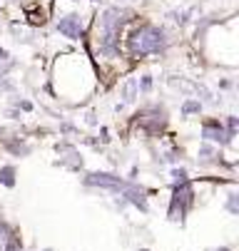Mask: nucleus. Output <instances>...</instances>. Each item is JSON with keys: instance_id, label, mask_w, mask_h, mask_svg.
Here are the masks:
<instances>
[{"instance_id": "nucleus-29", "label": "nucleus", "mask_w": 239, "mask_h": 251, "mask_svg": "<svg viewBox=\"0 0 239 251\" xmlns=\"http://www.w3.org/2000/svg\"><path fill=\"white\" fill-rule=\"evenodd\" d=\"M137 251H152V249H145V246H140V249H137Z\"/></svg>"}, {"instance_id": "nucleus-10", "label": "nucleus", "mask_w": 239, "mask_h": 251, "mask_svg": "<svg viewBox=\"0 0 239 251\" xmlns=\"http://www.w3.org/2000/svg\"><path fill=\"white\" fill-rule=\"evenodd\" d=\"M120 102L122 104H134L140 97V90H137V77L134 75H125V80L120 82Z\"/></svg>"}, {"instance_id": "nucleus-17", "label": "nucleus", "mask_w": 239, "mask_h": 251, "mask_svg": "<svg viewBox=\"0 0 239 251\" xmlns=\"http://www.w3.org/2000/svg\"><path fill=\"white\" fill-rule=\"evenodd\" d=\"M0 251H23V236H20L18 229H15L8 239L0 241Z\"/></svg>"}, {"instance_id": "nucleus-4", "label": "nucleus", "mask_w": 239, "mask_h": 251, "mask_svg": "<svg viewBox=\"0 0 239 251\" xmlns=\"http://www.w3.org/2000/svg\"><path fill=\"white\" fill-rule=\"evenodd\" d=\"M194 206H197V201H194L192 179H189L187 184L169 187V199H167V209H164V217H167L169 224H180L182 226Z\"/></svg>"}, {"instance_id": "nucleus-26", "label": "nucleus", "mask_w": 239, "mask_h": 251, "mask_svg": "<svg viewBox=\"0 0 239 251\" xmlns=\"http://www.w3.org/2000/svg\"><path fill=\"white\" fill-rule=\"evenodd\" d=\"M217 85H219V90H232V87H234V82H232L229 77H222Z\"/></svg>"}, {"instance_id": "nucleus-12", "label": "nucleus", "mask_w": 239, "mask_h": 251, "mask_svg": "<svg viewBox=\"0 0 239 251\" xmlns=\"http://www.w3.org/2000/svg\"><path fill=\"white\" fill-rule=\"evenodd\" d=\"M167 176H169V187H180V184H187L189 182V169L185 167V164H177V167H169V172H167Z\"/></svg>"}, {"instance_id": "nucleus-21", "label": "nucleus", "mask_w": 239, "mask_h": 251, "mask_svg": "<svg viewBox=\"0 0 239 251\" xmlns=\"http://www.w3.org/2000/svg\"><path fill=\"white\" fill-rule=\"evenodd\" d=\"M57 132H60V137H82V134H80V127L73 125L70 120H62L60 127H57Z\"/></svg>"}, {"instance_id": "nucleus-8", "label": "nucleus", "mask_w": 239, "mask_h": 251, "mask_svg": "<svg viewBox=\"0 0 239 251\" xmlns=\"http://www.w3.org/2000/svg\"><path fill=\"white\" fill-rule=\"evenodd\" d=\"M0 150L8 152L10 157H30L32 154V145L27 142V137L23 134H10L0 139Z\"/></svg>"}, {"instance_id": "nucleus-11", "label": "nucleus", "mask_w": 239, "mask_h": 251, "mask_svg": "<svg viewBox=\"0 0 239 251\" xmlns=\"http://www.w3.org/2000/svg\"><path fill=\"white\" fill-rule=\"evenodd\" d=\"M202 110H204V104H202L197 97H185L182 104H180V117H182V120L202 117Z\"/></svg>"}, {"instance_id": "nucleus-5", "label": "nucleus", "mask_w": 239, "mask_h": 251, "mask_svg": "<svg viewBox=\"0 0 239 251\" xmlns=\"http://www.w3.org/2000/svg\"><path fill=\"white\" fill-rule=\"evenodd\" d=\"M80 182H82L85 189H97V192L117 197L122 192V187L127 184V179L120 172H102V169H97V172H85Z\"/></svg>"}, {"instance_id": "nucleus-19", "label": "nucleus", "mask_w": 239, "mask_h": 251, "mask_svg": "<svg viewBox=\"0 0 239 251\" xmlns=\"http://www.w3.org/2000/svg\"><path fill=\"white\" fill-rule=\"evenodd\" d=\"M10 104L15 107V110L25 112V115H32V112H35V102H30L27 97H13V100H10Z\"/></svg>"}, {"instance_id": "nucleus-27", "label": "nucleus", "mask_w": 239, "mask_h": 251, "mask_svg": "<svg viewBox=\"0 0 239 251\" xmlns=\"http://www.w3.org/2000/svg\"><path fill=\"white\" fill-rule=\"evenodd\" d=\"M210 251H234L232 246H214V249H210Z\"/></svg>"}, {"instance_id": "nucleus-7", "label": "nucleus", "mask_w": 239, "mask_h": 251, "mask_svg": "<svg viewBox=\"0 0 239 251\" xmlns=\"http://www.w3.org/2000/svg\"><path fill=\"white\" fill-rule=\"evenodd\" d=\"M55 152H57V157H60L55 164H60V167H65V169H70V172H80V169L85 167L82 154H80V150L73 145V142H67V139L55 142Z\"/></svg>"}, {"instance_id": "nucleus-6", "label": "nucleus", "mask_w": 239, "mask_h": 251, "mask_svg": "<svg viewBox=\"0 0 239 251\" xmlns=\"http://www.w3.org/2000/svg\"><path fill=\"white\" fill-rule=\"evenodd\" d=\"M199 137L202 142H210V145L224 150V147H232L229 139H227V132H224V125L219 117H204L199 122Z\"/></svg>"}, {"instance_id": "nucleus-1", "label": "nucleus", "mask_w": 239, "mask_h": 251, "mask_svg": "<svg viewBox=\"0 0 239 251\" xmlns=\"http://www.w3.org/2000/svg\"><path fill=\"white\" fill-rule=\"evenodd\" d=\"M48 90L62 104H85L100 90L97 73L85 52H60L50 65Z\"/></svg>"}, {"instance_id": "nucleus-16", "label": "nucleus", "mask_w": 239, "mask_h": 251, "mask_svg": "<svg viewBox=\"0 0 239 251\" xmlns=\"http://www.w3.org/2000/svg\"><path fill=\"white\" fill-rule=\"evenodd\" d=\"M222 125H224V132H227V139H229V145H232V147H237V134H239V117H237V115H224Z\"/></svg>"}, {"instance_id": "nucleus-23", "label": "nucleus", "mask_w": 239, "mask_h": 251, "mask_svg": "<svg viewBox=\"0 0 239 251\" xmlns=\"http://www.w3.org/2000/svg\"><path fill=\"white\" fill-rule=\"evenodd\" d=\"M0 90L3 92H15V80H10V75H0Z\"/></svg>"}, {"instance_id": "nucleus-30", "label": "nucleus", "mask_w": 239, "mask_h": 251, "mask_svg": "<svg viewBox=\"0 0 239 251\" xmlns=\"http://www.w3.org/2000/svg\"><path fill=\"white\" fill-rule=\"evenodd\" d=\"M23 251H25V249H23Z\"/></svg>"}, {"instance_id": "nucleus-25", "label": "nucleus", "mask_w": 239, "mask_h": 251, "mask_svg": "<svg viewBox=\"0 0 239 251\" xmlns=\"http://www.w3.org/2000/svg\"><path fill=\"white\" fill-rule=\"evenodd\" d=\"M5 117H8V120H13V122H18V120L23 117V112H20V110H15V107L10 104L8 110H5Z\"/></svg>"}, {"instance_id": "nucleus-22", "label": "nucleus", "mask_w": 239, "mask_h": 251, "mask_svg": "<svg viewBox=\"0 0 239 251\" xmlns=\"http://www.w3.org/2000/svg\"><path fill=\"white\" fill-rule=\"evenodd\" d=\"M95 142H97V147L102 150V147H107L110 142H112V137H110V127L107 125H100L97 127V137H95Z\"/></svg>"}, {"instance_id": "nucleus-3", "label": "nucleus", "mask_w": 239, "mask_h": 251, "mask_svg": "<svg viewBox=\"0 0 239 251\" xmlns=\"http://www.w3.org/2000/svg\"><path fill=\"white\" fill-rule=\"evenodd\" d=\"M92 15L95 8L87 3H73V0H53L50 3V18L55 20L57 35L70 43H82Z\"/></svg>"}, {"instance_id": "nucleus-2", "label": "nucleus", "mask_w": 239, "mask_h": 251, "mask_svg": "<svg viewBox=\"0 0 239 251\" xmlns=\"http://www.w3.org/2000/svg\"><path fill=\"white\" fill-rule=\"evenodd\" d=\"M172 45V32L152 20H134L122 38V52L134 65L147 57H162Z\"/></svg>"}, {"instance_id": "nucleus-13", "label": "nucleus", "mask_w": 239, "mask_h": 251, "mask_svg": "<svg viewBox=\"0 0 239 251\" xmlns=\"http://www.w3.org/2000/svg\"><path fill=\"white\" fill-rule=\"evenodd\" d=\"M15 184H18V169H15V164H0V187L15 189Z\"/></svg>"}, {"instance_id": "nucleus-18", "label": "nucleus", "mask_w": 239, "mask_h": 251, "mask_svg": "<svg viewBox=\"0 0 239 251\" xmlns=\"http://www.w3.org/2000/svg\"><path fill=\"white\" fill-rule=\"evenodd\" d=\"M137 90H140V95H152V90H155V77H152L150 73H142V75L137 77Z\"/></svg>"}, {"instance_id": "nucleus-15", "label": "nucleus", "mask_w": 239, "mask_h": 251, "mask_svg": "<svg viewBox=\"0 0 239 251\" xmlns=\"http://www.w3.org/2000/svg\"><path fill=\"white\" fill-rule=\"evenodd\" d=\"M194 13H197V8H182V10L177 8V10H169V13H167V18L172 20L175 25L185 27V25H189V23H192V15H194Z\"/></svg>"}, {"instance_id": "nucleus-24", "label": "nucleus", "mask_w": 239, "mask_h": 251, "mask_svg": "<svg viewBox=\"0 0 239 251\" xmlns=\"http://www.w3.org/2000/svg\"><path fill=\"white\" fill-rule=\"evenodd\" d=\"M85 125L87 127H100V120H97V112L95 110H87L85 112Z\"/></svg>"}, {"instance_id": "nucleus-20", "label": "nucleus", "mask_w": 239, "mask_h": 251, "mask_svg": "<svg viewBox=\"0 0 239 251\" xmlns=\"http://www.w3.org/2000/svg\"><path fill=\"white\" fill-rule=\"evenodd\" d=\"M10 30H13V35H15V40H23V43H27L30 35H32V30H30L25 23H10Z\"/></svg>"}, {"instance_id": "nucleus-9", "label": "nucleus", "mask_w": 239, "mask_h": 251, "mask_svg": "<svg viewBox=\"0 0 239 251\" xmlns=\"http://www.w3.org/2000/svg\"><path fill=\"white\" fill-rule=\"evenodd\" d=\"M219 157H222V150L219 147H214V145H210V142H202L199 139V145H197V150H194V162H197V167H219Z\"/></svg>"}, {"instance_id": "nucleus-28", "label": "nucleus", "mask_w": 239, "mask_h": 251, "mask_svg": "<svg viewBox=\"0 0 239 251\" xmlns=\"http://www.w3.org/2000/svg\"><path fill=\"white\" fill-rule=\"evenodd\" d=\"M40 251H55V249H53V246H45V249H40Z\"/></svg>"}, {"instance_id": "nucleus-14", "label": "nucleus", "mask_w": 239, "mask_h": 251, "mask_svg": "<svg viewBox=\"0 0 239 251\" xmlns=\"http://www.w3.org/2000/svg\"><path fill=\"white\" fill-rule=\"evenodd\" d=\"M224 211L229 217H239V192H237V182L229 184V192L224 197Z\"/></svg>"}]
</instances>
